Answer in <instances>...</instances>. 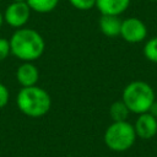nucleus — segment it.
I'll return each mask as SVG.
<instances>
[{"label": "nucleus", "mask_w": 157, "mask_h": 157, "mask_svg": "<svg viewBox=\"0 0 157 157\" xmlns=\"http://www.w3.org/2000/svg\"><path fill=\"white\" fill-rule=\"evenodd\" d=\"M9 40L11 54L21 61L33 63L42 56L45 49V42L42 34L33 28H17Z\"/></svg>", "instance_id": "obj_1"}, {"label": "nucleus", "mask_w": 157, "mask_h": 157, "mask_svg": "<svg viewBox=\"0 0 157 157\" xmlns=\"http://www.w3.org/2000/svg\"><path fill=\"white\" fill-rule=\"evenodd\" d=\"M67 157H75V156H67Z\"/></svg>", "instance_id": "obj_20"}, {"label": "nucleus", "mask_w": 157, "mask_h": 157, "mask_svg": "<svg viewBox=\"0 0 157 157\" xmlns=\"http://www.w3.org/2000/svg\"><path fill=\"white\" fill-rule=\"evenodd\" d=\"M5 23V20H4V13L0 12V28L2 27V25Z\"/></svg>", "instance_id": "obj_18"}, {"label": "nucleus", "mask_w": 157, "mask_h": 157, "mask_svg": "<svg viewBox=\"0 0 157 157\" xmlns=\"http://www.w3.org/2000/svg\"><path fill=\"white\" fill-rule=\"evenodd\" d=\"M129 114H130V110L121 99L113 102L109 107V115L113 121H125L128 120Z\"/></svg>", "instance_id": "obj_11"}, {"label": "nucleus", "mask_w": 157, "mask_h": 157, "mask_svg": "<svg viewBox=\"0 0 157 157\" xmlns=\"http://www.w3.org/2000/svg\"><path fill=\"white\" fill-rule=\"evenodd\" d=\"M17 108L29 118H40L45 115L52 107L50 94L39 86L22 87L16 96Z\"/></svg>", "instance_id": "obj_2"}, {"label": "nucleus", "mask_w": 157, "mask_h": 157, "mask_svg": "<svg viewBox=\"0 0 157 157\" xmlns=\"http://www.w3.org/2000/svg\"><path fill=\"white\" fill-rule=\"evenodd\" d=\"M70 4L81 11L91 10L92 7H96V0H69Z\"/></svg>", "instance_id": "obj_14"}, {"label": "nucleus", "mask_w": 157, "mask_h": 157, "mask_svg": "<svg viewBox=\"0 0 157 157\" xmlns=\"http://www.w3.org/2000/svg\"><path fill=\"white\" fill-rule=\"evenodd\" d=\"M130 5V0H96V7L101 15L120 16Z\"/></svg>", "instance_id": "obj_9"}, {"label": "nucleus", "mask_w": 157, "mask_h": 157, "mask_svg": "<svg viewBox=\"0 0 157 157\" xmlns=\"http://www.w3.org/2000/svg\"><path fill=\"white\" fill-rule=\"evenodd\" d=\"M11 54L10 40L6 38H0V61H4Z\"/></svg>", "instance_id": "obj_15"}, {"label": "nucleus", "mask_w": 157, "mask_h": 157, "mask_svg": "<svg viewBox=\"0 0 157 157\" xmlns=\"http://www.w3.org/2000/svg\"><path fill=\"white\" fill-rule=\"evenodd\" d=\"M9 98H10V92L7 87L0 82V109L4 108L9 103Z\"/></svg>", "instance_id": "obj_16"}, {"label": "nucleus", "mask_w": 157, "mask_h": 157, "mask_svg": "<svg viewBox=\"0 0 157 157\" xmlns=\"http://www.w3.org/2000/svg\"><path fill=\"white\" fill-rule=\"evenodd\" d=\"M148 113H150L151 115H153L155 118H157V102H156V101H155V102L152 103V105L150 107Z\"/></svg>", "instance_id": "obj_17"}, {"label": "nucleus", "mask_w": 157, "mask_h": 157, "mask_svg": "<svg viewBox=\"0 0 157 157\" xmlns=\"http://www.w3.org/2000/svg\"><path fill=\"white\" fill-rule=\"evenodd\" d=\"M32 10L26 1L23 2H10L4 11L5 23L13 28H22L29 20Z\"/></svg>", "instance_id": "obj_5"}, {"label": "nucleus", "mask_w": 157, "mask_h": 157, "mask_svg": "<svg viewBox=\"0 0 157 157\" xmlns=\"http://www.w3.org/2000/svg\"><path fill=\"white\" fill-rule=\"evenodd\" d=\"M121 21L119 16L115 15H101L99 18V29L107 37L120 36Z\"/></svg>", "instance_id": "obj_10"}, {"label": "nucleus", "mask_w": 157, "mask_h": 157, "mask_svg": "<svg viewBox=\"0 0 157 157\" xmlns=\"http://www.w3.org/2000/svg\"><path fill=\"white\" fill-rule=\"evenodd\" d=\"M104 144L108 148L115 152H123L129 150L135 140H136V132L134 129V125L125 121H113L104 131L103 136Z\"/></svg>", "instance_id": "obj_4"}, {"label": "nucleus", "mask_w": 157, "mask_h": 157, "mask_svg": "<svg viewBox=\"0 0 157 157\" xmlns=\"http://www.w3.org/2000/svg\"><path fill=\"white\" fill-rule=\"evenodd\" d=\"M39 78V71L32 61H22L16 70V80L21 87L36 86Z\"/></svg>", "instance_id": "obj_8"}, {"label": "nucleus", "mask_w": 157, "mask_h": 157, "mask_svg": "<svg viewBox=\"0 0 157 157\" xmlns=\"http://www.w3.org/2000/svg\"><path fill=\"white\" fill-rule=\"evenodd\" d=\"M121 101L126 104L130 113L142 114L148 112L150 107L156 101L155 91L147 82L132 81L123 90Z\"/></svg>", "instance_id": "obj_3"}, {"label": "nucleus", "mask_w": 157, "mask_h": 157, "mask_svg": "<svg viewBox=\"0 0 157 157\" xmlns=\"http://www.w3.org/2000/svg\"><path fill=\"white\" fill-rule=\"evenodd\" d=\"M120 36L128 43H140L147 36V27L140 18L128 17L121 21Z\"/></svg>", "instance_id": "obj_6"}, {"label": "nucleus", "mask_w": 157, "mask_h": 157, "mask_svg": "<svg viewBox=\"0 0 157 157\" xmlns=\"http://www.w3.org/2000/svg\"><path fill=\"white\" fill-rule=\"evenodd\" d=\"M151 1H157V0H151Z\"/></svg>", "instance_id": "obj_21"}, {"label": "nucleus", "mask_w": 157, "mask_h": 157, "mask_svg": "<svg viewBox=\"0 0 157 157\" xmlns=\"http://www.w3.org/2000/svg\"><path fill=\"white\" fill-rule=\"evenodd\" d=\"M29 9L38 13H48L55 10L59 0H27Z\"/></svg>", "instance_id": "obj_12"}, {"label": "nucleus", "mask_w": 157, "mask_h": 157, "mask_svg": "<svg viewBox=\"0 0 157 157\" xmlns=\"http://www.w3.org/2000/svg\"><path fill=\"white\" fill-rule=\"evenodd\" d=\"M23 1H27V0H11V2H23Z\"/></svg>", "instance_id": "obj_19"}, {"label": "nucleus", "mask_w": 157, "mask_h": 157, "mask_svg": "<svg viewBox=\"0 0 157 157\" xmlns=\"http://www.w3.org/2000/svg\"><path fill=\"white\" fill-rule=\"evenodd\" d=\"M136 136L141 139H151L157 134V118L151 115L148 112L139 114L134 124Z\"/></svg>", "instance_id": "obj_7"}, {"label": "nucleus", "mask_w": 157, "mask_h": 157, "mask_svg": "<svg viewBox=\"0 0 157 157\" xmlns=\"http://www.w3.org/2000/svg\"><path fill=\"white\" fill-rule=\"evenodd\" d=\"M144 55L147 60L157 63V37L148 39L144 47Z\"/></svg>", "instance_id": "obj_13"}]
</instances>
